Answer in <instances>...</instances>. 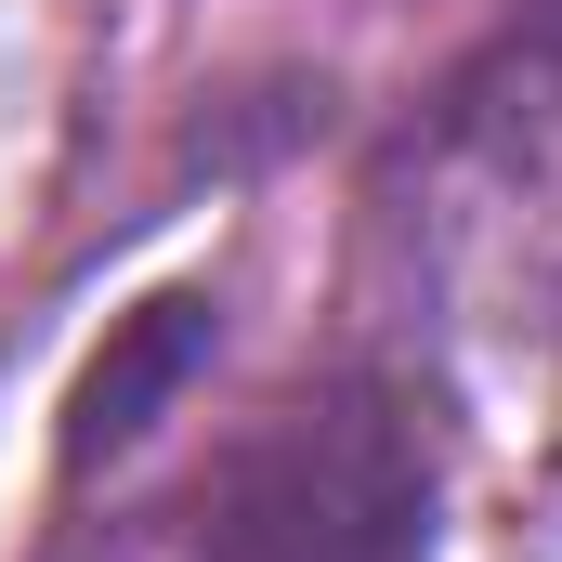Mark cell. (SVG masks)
Masks as SVG:
<instances>
[{
	"label": "cell",
	"instance_id": "1",
	"mask_svg": "<svg viewBox=\"0 0 562 562\" xmlns=\"http://www.w3.org/2000/svg\"><path fill=\"white\" fill-rule=\"evenodd\" d=\"M196 562H431V471L393 419V393L276 406L210 471Z\"/></svg>",
	"mask_w": 562,
	"mask_h": 562
},
{
	"label": "cell",
	"instance_id": "2",
	"mask_svg": "<svg viewBox=\"0 0 562 562\" xmlns=\"http://www.w3.org/2000/svg\"><path fill=\"white\" fill-rule=\"evenodd\" d=\"M196 340H210V314L196 301H144V327L79 380V458H105V445H132L144 419H157V393L196 367Z\"/></svg>",
	"mask_w": 562,
	"mask_h": 562
}]
</instances>
